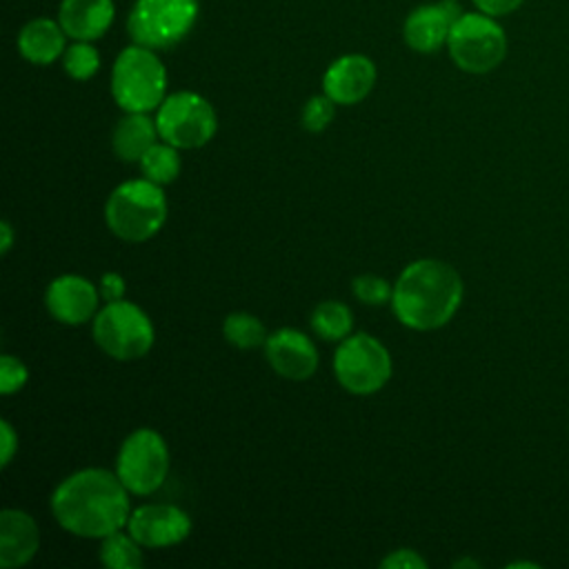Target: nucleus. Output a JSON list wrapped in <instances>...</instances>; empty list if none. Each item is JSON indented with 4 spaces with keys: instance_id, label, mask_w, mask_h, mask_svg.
Instances as JSON below:
<instances>
[{
    "instance_id": "obj_1",
    "label": "nucleus",
    "mask_w": 569,
    "mask_h": 569,
    "mask_svg": "<svg viewBox=\"0 0 569 569\" xmlns=\"http://www.w3.org/2000/svg\"><path fill=\"white\" fill-rule=\"evenodd\" d=\"M127 487L107 469H82L64 478L53 496L51 511L62 529L80 538H104L129 520Z\"/></svg>"
},
{
    "instance_id": "obj_2",
    "label": "nucleus",
    "mask_w": 569,
    "mask_h": 569,
    "mask_svg": "<svg viewBox=\"0 0 569 569\" xmlns=\"http://www.w3.org/2000/svg\"><path fill=\"white\" fill-rule=\"evenodd\" d=\"M462 302V280L442 260H416L398 276L391 305L398 320L416 331L447 325Z\"/></svg>"
},
{
    "instance_id": "obj_3",
    "label": "nucleus",
    "mask_w": 569,
    "mask_h": 569,
    "mask_svg": "<svg viewBox=\"0 0 569 569\" xmlns=\"http://www.w3.org/2000/svg\"><path fill=\"white\" fill-rule=\"evenodd\" d=\"M167 69L153 49L131 44L122 49L111 69V93L127 113H147L162 104Z\"/></svg>"
},
{
    "instance_id": "obj_4",
    "label": "nucleus",
    "mask_w": 569,
    "mask_h": 569,
    "mask_svg": "<svg viewBox=\"0 0 569 569\" xmlns=\"http://www.w3.org/2000/svg\"><path fill=\"white\" fill-rule=\"evenodd\" d=\"M160 187L151 180H129L116 187L104 204L109 229L127 242L156 236L167 220V200Z\"/></svg>"
},
{
    "instance_id": "obj_5",
    "label": "nucleus",
    "mask_w": 569,
    "mask_h": 569,
    "mask_svg": "<svg viewBox=\"0 0 569 569\" xmlns=\"http://www.w3.org/2000/svg\"><path fill=\"white\" fill-rule=\"evenodd\" d=\"M453 64L467 73H489L507 56V33L493 16L482 11H462L453 22L449 40Z\"/></svg>"
},
{
    "instance_id": "obj_6",
    "label": "nucleus",
    "mask_w": 569,
    "mask_h": 569,
    "mask_svg": "<svg viewBox=\"0 0 569 569\" xmlns=\"http://www.w3.org/2000/svg\"><path fill=\"white\" fill-rule=\"evenodd\" d=\"M196 18L198 0H136L127 31L136 44L158 51L184 40Z\"/></svg>"
},
{
    "instance_id": "obj_7",
    "label": "nucleus",
    "mask_w": 569,
    "mask_h": 569,
    "mask_svg": "<svg viewBox=\"0 0 569 569\" xmlns=\"http://www.w3.org/2000/svg\"><path fill=\"white\" fill-rule=\"evenodd\" d=\"M98 347L116 360L142 358L153 345V325L133 302L113 300L98 311L93 320Z\"/></svg>"
},
{
    "instance_id": "obj_8",
    "label": "nucleus",
    "mask_w": 569,
    "mask_h": 569,
    "mask_svg": "<svg viewBox=\"0 0 569 569\" xmlns=\"http://www.w3.org/2000/svg\"><path fill=\"white\" fill-rule=\"evenodd\" d=\"M333 371L347 391L369 396L391 378V356L373 336L353 333L340 340L333 353Z\"/></svg>"
},
{
    "instance_id": "obj_9",
    "label": "nucleus",
    "mask_w": 569,
    "mask_h": 569,
    "mask_svg": "<svg viewBox=\"0 0 569 569\" xmlns=\"http://www.w3.org/2000/svg\"><path fill=\"white\" fill-rule=\"evenodd\" d=\"M158 133L176 149H196L207 144L218 127L213 107L193 91H178L162 100L156 116Z\"/></svg>"
},
{
    "instance_id": "obj_10",
    "label": "nucleus",
    "mask_w": 569,
    "mask_h": 569,
    "mask_svg": "<svg viewBox=\"0 0 569 569\" xmlns=\"http://www.w3.org/2000/svg\"><path fill=\"white\" fill-rule=\"evenodd\" d=\"M169 449L164 438L153 429H136L122 442L116 458V473L122 485L138 496L153 493L167 478Z\"/></svg>"
},
{
    "instance_id": "obj_11",
    "label": "nucleus",
    "mask_w": 569,
    "mask_h": 569,
    "mask_svg": "<svg viewBox=\"0 0 569 569\" xmlns=\"http://www.w3.org/2000/svg\"><path fill=\"white\" fill-rule=\"evenodd\" d=\"M462 16V7L456 0H438L416 7L405 24V42L418 53H433L449 40L453 22Z\"/></svg>"
},
{
    "instance_id": "obj_12",
    "label": "nucleus",
    "mask_w": 569,
    "mask_h": 569,
    "mask_svg": "<svg viewBox=\"0 0 569 569\" xmlns=\"http://www.w3.org/2000/svg\"><path fill=\"white\" fill-rule=\"evenodd\" d=\"M129 533L142 547H171L191 531V518L176 505H142L127 520Z\"/></svg>"
},
{
    "instance_id": "obj_13",
    "label": "nucleus",
    "mask_w": 569,
    "mask_h": 569,
    "mask_svg": "<svg viewBox=\"0 0 569 569\" xmlns=\"http://www.w3.org/2000/svg\"><path fill=\"white\" fill-rule=\"evenodd\" d=\"M376 84V64L362 53L336 58L322 78L325 93L336 104H356L369 96Z\"/></svg>"
},
{
    "instance_id": "obj_14",
    "label": "nucleus",
    "mask_w": 569,
    "mask_h": 569,
    "mask_svg": "<svg viewBox=\"0 0 569 569\" xmlns=\"http://www.w3.org/2000/svg\"><path fill=\"white\" fill-rule=\"evenodd\" d=\"M273 371L289 380H307L318 367L316 345L298 329H278L264 342Z\"/></svg>"
},
{
    "instance_id": "obj_15",
    "label": "nucleus",
    "mask_w": 569,
    "mask_h": 569,
    "mask_svg": "<svg viewBox=\"0 0 569 569\" xmlns=\"http://www.w3.org/2000/svg\"><path fill=\"white\" fill-rule=\"evenodd\" d=\"M44 302L58 322L82 325L96 313L98 291L87 278L69 273L49 282Z\"/></svg>"
},
{
    "instance_id": "obj_16",
    "label": "nucleus",
    "mask_w": 569,
    "mask_h": 569,
    "mask_svg": "<svg viewBox=\"0 0 569 569\" xmlns=\"http://www.w3.org/2000/svg\"><path fill=\"white\" fill-rule=\"evenodd\" d=\"M113 18V0H62L58 7V22L73 40H98L109 31Z\"/></svg>"
},
{
    "instance_id": "obj_17",
    "label": "nucleus",
    "mask_w": 569,
    "mask_h": 569,
    "mask_svg": "<svg viewBox=\"0 0 569 569\" xmlns=\"http://www.w3.org/2000/svg\"><path fill=\"white\" fill-rule=\"evenodd\" d=\"M38 545L40 533L33 518L20 509H4L0 516V567L11 569L29 562Z\"/></svg>"
},
{
    "instance_id": "obj_18",
    "label": "nucleus",
    "mask_w": 569,
    "mask_h": 569,
    "mask_svg": "<svg viewBox=\"0 0 569 569\" xmlns=\"http://www.w3.org/2000/svg\"><path fill=\"white\" fill-rule=\"evenodd\" d=\"M67 38L58 20L33 18L18 33V51L33 64H51L64 53Z\"/></svg>"
},
{
    "instance_id": "obj_19",
    "label": "nucleus",
    "mask_w": 569,
    "mask_h": 569,
    "mask_svg": "<svg viewBox=\"0 0 569 569\" xmlns=\"http://www.w3.org/2000/svg\"><path fill=\"white\" fill-rule=\"evenodd\" d=\"M158 124L147 113H129L113 129V151L120 160H140L156 144Z\"/></svg>"
},
{
    "instance_id": "obj_20",
    "label": "nucleus",
    "mask_w": 569,
    "mask_h": 569,
    "mask_svg": "<svg viewBox=\"0 0 569 569\" xmlns=\"http://www.w3.org/2000/svg\"><path fill=\"white\" fill-rule=\"evenodd\" d=\"M351 325L349 307L336 300L320 302L311 313V327L325 340H345L351 333Z\"/></svg>"
},
{
    "instance_id": "obj_21",
    "label": "nucleus",
    "mask_w": 569,
    "mask_h": 569,
    "mask_svg": "<svg viewBox=\"0 0 569 569\" xmlns=\"http://www.w3.org/2000/svg\"><path fill=\"white\" fill-rule=\"evenodd\" d=\"M100 562L111 569H133L142 565L140 542L129 533L124 536L120 529L102 538Z\"/></svg>"
},
{
    "instance_id": "obj_22",
    "label": "nucleus",
    "mask_w": 569,
    "mask_h": 569,
    "mask_svg": "<svg viewBox=\"0 0 569 569\" xmlns=\"http://www.w3.org/2000/svg\"><path fill=\"white\" fill-rule=\"evenodd\" d=\"M142 173L147 180L156 184H169L180 173V156L173 144H153L142 158H140Z\"/></svg>"
},
{
    "instance_id": "obj_23",
    "label": "nucleus",
    "mask_w": 569,
    "mask_h": 569,
    "mask_svg": "<svg viewBox=\"0 0 569 569\" xmlns=\"http://www.w3.org/2000/svg\"><path fill=\"white\" fill-rule=\"evenodd\" d=\"M222 333H224L227 342H231L238 349H253V347H260L267 342L264 325L256 316L242 313V311L224 318Z\"/></svg>"
},
{
    "instance_id": "obj_24",
    "label": "nucleus",
    "mask_w": 569,
    "mask_h": 569,
    "mask_svg": "<svg viewBox=\"0 0 569 569\" xmlns=\"http://www.w3.org/2000/svg\"><path fill=\"white\" fill-rule=\"evenodd\" d=\"M62 67L73 80H89L100 69V53L87 40H76L62 53Z\"/></svg>"
},
{
    "instance_id": "obj_25",
    "label": "nucleus",
    "mask_w": 569,
    "mask_h": 569,
    "mask_svg": "<svg viewBox=\"0 0 569 569\" xmlns=\"http://www.w3.org/2000/svg\"><path fill=\"white\" fill-rule=\"evenodd\" d=\"M353 296L365 305H385L391 300V284L373 273H362L353 280Z\"/></svg>"
},
{
    "instance_id": "obj_26",
    "label": "nucleus",
    "mask_w": 569,
    "mask_h": 569,
    "mask_svg": "<svg viewBox=\"0 0 569 569\" xmlns=\"http://www.w3.org/2000/svg\"><path fill=\"white\" fill-rule=\"evenodd\" d=\"M333 113H336V102L327 93L311 96L302 109V127L313 133L322 131L333 120Z\"/></svg>"
},
{
    "instance_id": "obj_27",
    "label": "nucleus",
    "mask_w": 569,
    "mask_h": 569,
    "mask_svg": "<svg viewBox=\"0 0 569 569\" xmlns=\"http://www.w3.org/2000/svg\"><path fill=\"white\" fill-rule=\"evenodd\" d=\"M27 367L13 358V356H2V362H0V391L4 396H11L16 391H20L27 382Z\"/></svg>"
},
{
    "instance_id": "obj_28",
    "label": "nucleus",
    "mask_w": 569,
    "mask_h": 569,
    "mask_svg": "<svg viewBox=\"0 0 569 569\" xmlns=\"http://www.w3.org/2000/svg\"><path fill=\"white\" fill-rule=\"evenodd\" d=\"M382 569H425L427 562L411 549H396L382 562Z\"/></svg>"
},
{
    "instance_id": "obj_29",
    "label": "nucleus",
    "mask_w": 569,
    "mask_h": 569,
    "mask_svg": "<svg viewBox=\"0 0 569 569\" xmlns=\"http://www.w3.org/2000/svg\"><path fill=\"white\" fill-rule=\"evenodd\" d=\"M473 7L487 16H493V18H502V16H509L513 11H518L525 0H471Z\"/></svg>"
},
{
    "instance_id": "obj_30",
    "label": "nucleus",
    "mask_w": 569,
    "mask_h": 569,
    "mask_svg": "<svg viewBox=\"0 0 569 569\" xmlns=\"http://www.w3.org/2000/svg\"><path fill=\"white\" fill-rule=\"evenodd\" d=\"M100 293L107 302L122 300L124 296V280L118 273H104L100 280Z\"/></svg>"
},
{
    "instance_id": "obj_31",
    "label": "nucleus",
    "mask_w": 569,
    "mask_h": 569,
    "mask_svg": "<svg viewBox=\"0 0 569 569\" xmlns=\"http://www.w3.org/2000/svg\"><path fill=\"white\" fill-rule=\"evenodd\" d=\"M0 427H2V467H7L18 449V436L7 420H2Z\"/></svg>"
},
{
    "instance_id": "obj_32",
    "label": "nucleus",
    "mask_w": 569,
    "mask_h": 569,
    "mask_svg": "<svg viewBox=\"0 0 569 569\" xmlns=\"http://www.w3.org/2000/svg\"><path fill=\"white\" fill-rule=\"evenodd\" d=\"M0 236H2V244H0V251L7 253L11 249V242H13V231H11V224L7 220L0 222Z\"/></svg>"
}]
</instances>
